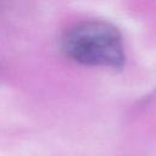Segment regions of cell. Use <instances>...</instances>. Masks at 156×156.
<instances>
[{"mask_svg":"<svg viewBox=\"0 0 156 156\" xmlns=\"http://www.w3.org/2000/svg\"><path fill=\"white\" fill-rule=\"evenodd\" d=\"M62 50L84 66L118 69L126 62L122 35L105 21L91 20L72 26L62 38Z\"/></svg>","mask_w":156,"mask_h":156,"instance_id":"6da1fadb","label":"cell"}]
</instances>
